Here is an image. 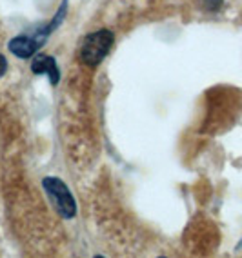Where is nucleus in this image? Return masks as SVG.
Wrapping results in <instances>:
<instances>
[{"label":"nucleus","instance_id":"1","mask_svg":"<svg viewBox=\"0 0 242 258\" xmlns=\"http://www.w3.org/2000/svg\"><path fill=\"white\" fill-rule=\"evenodd\" d=\"M113 40H115V35L109 29H98V31L89 33L88 37L82 40V46H80L82 64L91 66V68L100 64L111 49Z\"/></svg>","mask_w":242,"mask_h":258},{"label":"nucleus","instance_id":"2","mask_svg":"<svg viewBox=\"0 0 242 258\" xmlns=\"http://www.w3.org/2000/svg\"><path fill=\"white\" fill-rule=\"evenodd\" d=\"M42 187H44V191L49 195V199L53 200L56 211H58V215H60L62 218L71 220V218L77 215V202H75L70 187H68L60 178H56V176H46V178L42 180Z\"/></svg>","mask_w":242,"mask_h":258},{"label":"nucleus","instance_id":"3","mask_svg":"<svg viewBox=\"0 0 242 258\" xmlns=\"http://www.w3.org/2000/svg\"><path fill=\"white\" fill-rule=\"evenodd\" d=\"M31 71L35 75H47L53 86L60 82V70L56 66V60L49 55H35L31 60Z\"/></svg>","mask_w":242,"mask_h":258},{"label":"nucleus","instance_id":"4","mask_svg":"<svg viewBox=\"0 0 242 258\" xmlns=\"http://www.w3.org/2000/svg\"><path fill=\"white\" fill-rule=\"evenodd\" d=\"M42 46V42L37 37H26V35H19L10 40V51L19 58H31L37 55L38 47Z\"/></svg>","mask_w":242,"mask_h":258},{"label":"nucleus","instance_id":"5","mask_svg":"<svg viewBox=\"0 0 242 258\" xmlns=\"http://www.w3.org/2000/svg\"><path fill=\"white\" fill-rule=\"evenodd\" d=\"M6 71H8V60H6V56L0 53V79L6 75Z\"/></svg>","mask_w":242,"mask_h":258},{"label":"nucleus","instance_id":"6","mask_svg":"<svg viewBox=\"0 0 242 258\" xmlns=\"http://www.w3.org/2000/svg\"><path fill=\"white\" fill-rule=\"evenodd\" d=\"M219 6H220V0H210V2L206 4V8H208V10H217Z\"/></svg>","mask_w":242,"mask_h":258}]
</instances>
